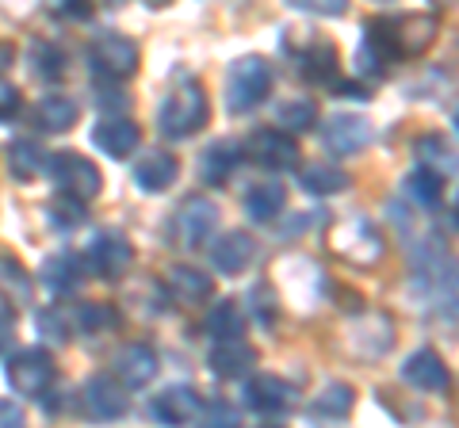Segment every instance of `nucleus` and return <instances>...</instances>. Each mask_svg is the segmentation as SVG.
<instances>
[{"instance_id": "f257e3e1", "label": "nucleus", "mask_w": 459, "mask_h": 428, "mask_svg": "<svg viewBox=\"0 0 459 428\" xmlns=\"http://www.w3.org/2000/svg\"><path fill=\"white\" fill-rule=\"evenodd\" d=\"M211 119V107H207V92L204 84L184 77L177 89L169 92V99L161 104V116H157V126H161L165 138H192L195 131H204Z\"/></svg>"}, {"instance_id": "f03ea898", "label": "nucleus", "mask_w": 459, "mask_h": 428, "mask_svg": "<svg viewBox=\"0 0 459 428\" xmlns=\"http://www.w3.org/2000/svg\"><path fill=\"white\" fill-rule=\"evenodd\" d=\"M272 92V65L261 54H246L230 65L226 73V111L230 116H246Z\"/></svg>"}, {"instance_id": "7ed1b4c3", "label": "nucleus", "mask_w": 459, "mask_h": 428, "mask_svg": "<svg viewBox=\"0 0 459 428\" xmlns=\"http://www.w3.org/2000/svg\"><path fill=\"white\" fill-rule=\"evenodd\" d=\"M379 31V39L386 42V50H391V58H418L433 47V39L440 31L437 16H429V12H418V16H398V20H376L371 23Z\"/></svg>"}, {"instance_id": "20e7f679", "label": "nucleus", "mask_w": 459, "mask_h": 428, "mask_svg": "<svg viewBox=\"0 0 459 428\" xmlns=\"http://www.w3.org/2000/svg\"><path fill=\"white\" fill-rule=\"evenodd\" d=\"M47 168H50V180L57 184V192L69 195V199H77V203H89V199H96L100 188H104V176H100V168L84 153L62 150V153L50 157Z\"/></svg>"}, {"instance_id": "39448f33", "label": "nucleus", "mask_w": 459, "mask_h": 428, "mask_svg": "<svg viewBox=\"0 0 459 428\" xmlns=\"http://www.w3.org/2000/svg\"><path fill=\"white\" fill-rule=\"evenodd\" d=\"M214 226H219V207H214L207 195H188L177 207V214H172L169 234L180 249H199L214 234Z\"/></svg>"}, {"instance_id": "423d86ee", "label": "nucleus", "mask_w": 459, "mask_h": 428, "mask_svg": "<svg viewBox=\"0 0 459 428\" xmlns=\"http://www.w3.org/2000/svg\"><path fill=\"white\" fill-rule=\"evenodd\" d=\"M89 62L100 77H108V81H126V77H134L138 73V62H142V54H138V42L134 39H126V35H100L92 47H89Z\"/></svg>"}, {"instance_id": "0eeeda50", "label": "nucleus", "mask_w": 459, "mask_h": 428, "mask_svg": "<svg viewBox=\"0 0 459 428\" xmlns=\"http://www.w3.org/2000/svg\"><path fill=\"white\" fill-rule=\"evenodd\" d=\"M54 382V360L42 348H27V352H16L8 360V387L23 394V398H39L47 394Z\"/></svg>"}, {"instance_id": "6e6552de", "label": "nucleus", "mask_w": 459, "mask_h": 428, "mask_svg": "<svg viewBox=\"0 0 459 428\" xmlns=\"http://www.w3.org/2000/svg\"><path fill=\"white\" fill-rule=\"evenodd\" d=\"M126 409H131V394L111 375H92L81 387V413L89 421H119Z\"/></svg>"}, {"instance_id": "1a4fd4ad", "label": "nucleus", "mask_w": 459, "mask_h": 428, "mask_svg": "<svg viewBox=\"0 0 459 428\" xmlns=\"http://www.w3.org/2000/svg\"><path fill=\"white\" fill-rule=\"evenodd\" d=\"M134 264V249L119 230H100L89 241V268L100 279H123Z\"/></svg>"}, {"instance_id": "9d476101", "label": "nucleus", "mask_w": 459, "mask_h": 428, "mask_svg": "<svg viewBox=\"0 0 459 428\" xmlns=\"http://www.w3.org/2000/svg\"><path fill=\"white\" fill-rule=\"evenodd\" d=\"M246 153L253 157L256 165L272 168V173H287V168L299 165L295 138L287 131H276V126H268V131H253L249 141H246Z\"/></svg>"}, {"instance_id": "9b49d317", "label": "nucleus", "mask_w": 459, "mask_h": 428, "mask_svg": "<svg viewBox=\"0 0 459 428\" xmlns=\"http://www.w3.org/2000/svg\"><path fill=\"white\" fill-rule=\"evenodd\" d=\"M115 382H119L123 390H142L150 387V382L157 379V352L150 345H142V340H134V345L119 348V355H115Z\"/></svg>"}, {"instance_id": "f8f14e48", "label": "nucleus", "mask_w": 459, "mask_h": 428, "mask_svg": "<svg viewBox=\"0 0 459 428\" xmlns=\"http://www.w3.org/2000/svg\"><path fill=\"white\" fill-rule=\"evenodd\" d=\"M322 141L333 157H352L371 146V123L364 116H333L325 123Z\"/></svg>"}, {"instance_id": "ddd939ff", "label": "nucleus", "mask_w": 459, "mask_h": 428, "mask_svg": "<svg viewBox=\"0 0 459 428\" xmlns=\"http://www.w3.org/2000/svg\"><path fill=\"white\" fill-rule=\"evenodd\" d=\"M199 409H204V398H199L192 387H169L161 390L150 402V413L157 424H169V428H184L199 417Z\"/></svg>"}, {"instance_id": "4468645a", "label": "nucleus", "mask_w": 459, "mask_h": 428, "mask_svg": "<svg viewBox=\"0 0 459 428\" xmlns=\"http://www.w3.org/2000/svg\"><path fill=\"white\" fill-rule=\"evenodd\" d=\"M295 387L291 382H283L276 375H253L246 382V390H241V402L256 413H287L295 406Z\"/></svg>"}, {"instance_id": "2eb2a0df", "label": "nucleus", "mask_w": 459, "mask_h": 428, "mask_svg": "<svg viewBox=\"0 0 459 428\" xmlns=\"http://www.w3.org/2000/svg\"><path fill=\"white\" fill-rule=\"evenodd\" d=\"M177 176H180V161H177V157H172L169 150H150V153H142L138 165H134V184H138L142 192H150V195L169 192L172 184H177Z\"/></svg>"}, {"instance_id": "dca6fc26", "label": "nucleus", "mask_w": 459, "mask_h": 428, "mask_svg": "<svg viewBox=\"0 0 459 428\" xmlns=\"http://www.w3.org/2000/svg\"><path fill=\"white\" fill-rule=\"evenodd\" d=\"M402 379H406L410 387H418V390H433V394L448 390V382H452L448 364H444L433 348H418V352H413L410 360L402 364Z\"/></svg>"}, {"instance_id": "f3484780", "label": "nucleus", "mask_w": 459, "mask_h": 428, "mask_svg": "<svg viewBox=\"0 0 459 428\" xmlns=\"http://www.w3.org/2000/svg\"><path fill=\"white\" fill-rule=\"evenodd\" d=\"M253 256H256V241L246 230L222 234L219 241H214V249H211V261H214V268H219L222 276H241L253 264Z\"/></svg>"}, {"instance_id": "a211bd4d", "label": "nucleus", "mask_w": 459, "mask_h": 428, "mask_svg": "<svg viewBox=\"0 0 459 428\" xmlns=\"http://www.w3.org/2000/svg\"><path fill=\"white\" fill-rule=\"evenodd\" d=\"M165 287H169V295L177 298V303L199 306V303H207V298L214 295V279L207 272H199V268H192V264H172L165 272Z\"/></svg>"}, {"instance_id": "6ab92c4d", "label": "nucleus", "mask_w": 459, "mask_h": 428, "mask_svg": "<svg viewBox=\"0 0 459 428\" xmlns=\"http://www.w3.org/2000/svg\"><path fill=\"white\" fill-rule=\"evenodd\" d=\"M92 141H96V150H104L111 157V161H126V157L138 150L142 131H138V123H131V119H104L92 131Z\"/></svg>"}, {"instance_id": "aec40b11", "label": "nucleus", "mask_w": 459, "mask_h": 428, "mask_svg": "<svg viewBox=\"0 0 459 428\" xmlns=\"http://www.w3.org/2000/svg\"><path fill=\"white\" fill-rule=\"evenodd\" d=\"M238 165H241V146L230 138H219L199 157V176H204V184H211V188H222V184L238 173Z\"/></svg>"}, {"instance_id": "412c9836", "label": "nucleus", "mask_w": 459, "mask_h": 428, "mask_svg": "<svg viewBox=\"0 0 459 428\" xmlns=\"http://www.w3.org/2000/svg\"><path fill=\"white\" fill-rule=\"evenodd\" d=\"M207 367H211L219 379H241L246 371L256 367V348L246 345V340H222V345L211 348Z\"/></svg>"}, {"instance_id": "4be33fe9", "label": "nucleus", "mask_w": 459, "mask_h": 428, "mask_svg": "<svg viewBox=\"0 0 459 428\" xmlns=\"http://www.w3.org/2000/svg\"><path fill=\"white\" fill-rule=\"evenodd\" d=\"M39 279H42V287H50L54 295H74L84 283V264L74 253H54V256H47Z\"/></svg>"}, {"instance_id": "5701e85b", "label": "nucleus", "mask_w": 459, "mask_h": 428, "mask_svg": "<svg viewBox=\"0 0 459 428\" xmlns=\"http://www.w3.org/2000/svg\"><path fill=\"white\" fill-rule=\"evenodd\" d=\"M77 116H81V104L74 96H42L39 99V107H35V119L42 131H50V134H65L69 126H77Z\"/></svg>"}, {"instance_id": "b1692460", "label": "nucleus", "mask_w": 459, "mask_h": 428, "mask_svg": "<svg viewBox=\"0 0 459 428\" xmlns=\"http://www.w3.org/2000/svg\"><path fill=\"white\" fill-rule=\"evenodd\" d=\"M299 184H303V192H310V195H337L349 188L352 176L333 161H314L299 173Z\"/></svg>"}, {"instance_id": "393cba45", "label": "nucleus", "mask_w": 459, "mask_h": 428, "mask_svg": "<svg viewBox=\"0 0 459 428\" xmlns=\"http://www.w3.org/2000/svg\"><path fill=\"white\" fill-rule=\"evenodd\" d=\"M283 203H287L283 184H276V180H268V184H253L249 195H246V214H249L253 222H272V218H280Z\"/></svg>"}, {"instance_id": "a878e982", "label": "nucleus", "mask_w": 459, "mask_h": 428, "mask_svg": "<svg viewBox=\"0 0 459 428\" xmlns=\"http://www.w3.org/2000/svg\"><path fill=\"white\" fill-rule=\"evenodd\" d=\"M204 330L219 340V345L222 340H241V333H246V313H241V306L234 303V298H222V303L207 313Z\"/></svg>"}, {"instance_id": "bb28decb", "label": "nucleus", "mask_w": 459, "mask_h": 428, "mask_svg": "<svg viewBox=\"0 0 459 428\" xmlns=\"http://www.w3.org/2000/svg\"><path fill=\"white\" fill-rule=\"evenodd\" d=\"M299 65H303V77L322 84V81H333L337 73V50L333 42H310V47L299 54Z\"/></svg>"}, {"instance_id": "cd10ccee", "label": "nucleus", "mask_w": 459, "mask_h": 428, "mask_svg": "<svg viewBox=\"0 0 459 428\" xmlns=\"http://www.w3.org/2000/svg\"><path fill=\"white\" fill-rule=\"evenodd\" d=\"M391 50H386V42L379 39L376 27H368V35L360 42V50H356V69H360L364 77H383L386 69H391Z\"/></svg>"}, {"instance_id": "c85d7f7f", "label": "nucleus", "mask_w": 459, "mask_h": 428, "mask_svg": "<svg viewBox=\"0 0 459 428\" xmlns=\"http://www.w3.org/2000/svg\"><path fill=\"white\" fill-rule=\"evenodd\" d=\"M42 168H47V153H42L35 141H12L8 146V173L16 180H35Z\"/></svg>"}, {"instance_id": "c756f323", "label": "nucleus", "mask_w": 459, "mask_h": 428, "mask_svg": "<svg viewBox=\"0 0 459 428\" xmlns=\"http://www.w3.org/2000/svg\"><path fill=\"white\" fill-rule=\"evenodd\" d=\"M413 157H418V168H429V173H452L455 168V161H452V150L444 146V138H437V134H425V138H418L413 141Z\"/></svg>"}, {"instance_id": "7c9ffc66", "label": "nucleus", "mask_w": 459, "mask_h": 428, "mask_svg": "<svg viewBox=\"0 0 459 428\" xmlns=\"http://www.w3.org/2000/svg\"><path fill=\"white\" fill-rule=\"evenodd\" d=\"M352 402H356L352 387H344V382H329V387L318 394V402H314V413H318V417L341 421V417H349L352 413Z\"/></svg>"}, {"instance_id": "2f4dec72", "label": "nucleus", "mask_w": 459, "mask_h": 428, "mask_svg": "<svg viewBox=\"0 0 459 428\" xmlns=\"http://www.w3.org/2000/svg\"><path fill=\"white\" fill-rule=\"evenodd\" d=\"M406 195L421 207H437L440 195H444V176L429 173V168H413V173L406 176Z\"/></svg>"}, {"instance_id": "473e14b6", "label": "nucleus", "mask_w": 459, "mask_h": 428, "mask_svg": "<svg viewBox=\"0 0 459 428\" xmlns=\"http://www.w3.org/2000/svg\"><path fill=\"white\" fill-rule=\"evenodd\" d=\"M276 119H280V126H291V131H310V126L318 123V104L307 96H291L280 104Z\"/></svg>"}, {"instance_id": "72a5a7b5", "label": "nucleus", "mask_w": 459, "mask_h": 428, "mask_svg": "<svg viewBox=\"0 0 459 428\" xmlns=\"http://www.w3.org/2000/svg\"><path fill=\"white\" fill-rule=\"evenodd\" d=\"M31 65L39 77L47 81H62L65 77V54L62 47H54V42H35L31 47Z\"/></svg>"}, {"instance_id": "f704fd0d", "label": "nucleus", "mask_w": 459, "mask_h": 428, "mask_svg": "<svg viewBox=\"0 0 459 428\" xmlns=\"http://www.w3.org/2000/svg\"><path fill=\"white\" fill-rule=\"evenodd\" d=\"M74 321H77V330H84V333H108V330L119 325V313H115V306L89 303V306H81L74 313Z\"/></svg>"}, {"instance_id": "c9c22d12", "label": "nucleus", "mask_w": 459, "mask_h": 428, "mask_svg": "<svg viewBox=\"0 0 459 428\" xmlns=\"http://www.w3.org/2000/svg\"><path fill=\"white\" fill-rule=\"evenodd\" d=\"M74 330H77V321H74V313H69L65 306H47L39 313V333L47 340H57V345H62V340H69Z\"/></svg>"}, {"instance_id": "e433bc0d", "label": "nucleus", "mask_w": 459, "mask_h": 428, "mask_svg": "<svg viewBox=\"0 0 459 428\" xmlns=\"http://www.w3.org/2000/svg\"><path fill=\"white\" fill-rule=\"evenodd\" d=\"M47 218H50V226H57V230H77V226H84V218H89V210H84V203H77V199L57 195L47 207Z\"/></svg>"}, {"instance_id": "4c0bfd02", "label": "nucleus", "mask_w": 459, "mask_h": 428, "mask_svg": "<svg viewBox=\"0 0 459 428\" xmlns=\"http://www.w3.org/2000/svg\"><path fill=\"white\" fill-rule=\"evenodd\" d=\"M195 421H199V428H241V413L230 402H207Z\"/></svg>"}, {"instance_id": "58836bf2", "label": "nucleus", "mask_w": 459, "mask_h": 428, "mask_svg": "<svg viewBox=\"0 0 459 428\" xmlns=\"http://www.w3.org/2000/svg\"><path fill=\"white\" fill-rule=\"evenodd\" d=\"M0 287L16 291L20 303H27V298H31V279H27L23 268L12 264V261H0Z\"/></svg>"}, {"instance_id": "ea45409f", "label": "nucleus", "mask_w": 459, "mask_h": 428, "mask_svg": "<svg viewBox=\"0 0 459 428\" xmlns=\"http://www.w3.org/2000/svg\"><path fill=\"white\" fill-rule=\"evenodd\" d=\"M20 111V89L8 77H0V123L12 119Z\"/></svg>"}, {"instance_id": "a19ab883", "label": "nucleus", "mask_w": 459, "mask_h": 428, "mask_svg": "<svg viewBox=\"0 0 459 428\" xmlns=\"http://www.w3.org/2000/svg\"><path fill=\"white\" fill-rule=\"evenodd\" d=\"M0 428H27L23 409L16 402H0Z\"/></svg>"}, {"instance_id": "79ce46f5", "label": "nucleus", "mask_w": 459, "mask_h": 428, "mask_svg": "<svg viewBox=\"0 0 459 428\" xmlns=\"http://www.w3.org/2000/svg\"><path fill=\"white\" fill-rule=\"evenodd\" d=\"M12 340H16V318L8 310H0V355L12 348Z\"/></svg>"}, {"instance_id": "37998d69", "label": "nucleus", "mask_w": 459, "mask_h": 428, "mask_svg": "<svg viewBox=\"0 0 459 428\" xmlns=\"http://www.w3.org/2000/svg\"><path fill=\"white\" fill-rule=\"evenodd\" d=\"M337 96L341 99H368V89H364V84H352V81H341L337 84Z\"/></svg>"}, {"instance_id": "c03bdc74", "label": "nucleus", "mask_w": 459, "mask_h": 428, "mask_svg": "<svg viewBox=\"0 0 459 428\" xmlns=\"http://www.w3.org/2000/svg\"><path fill=\"white\" fill-rule=\"evenodd\" d=\"M62 16H69V20H89L92 16V8L89 4H65V8H57Z\"/></svg>"}, {"instance_id": "a18cd8bd", "label": "nucleus", "mask_w": 459, "mask_h": 428, "mask_svg": "<svg viewBox=\"0 0 459 428\" xmlns=\"http://www.w3.org/2000/svg\"><path fill=\"white\" fill-rule=\"evenodd\" d=\"M261 428H280V424H261Z\"/></svg>"}]
</instances>
